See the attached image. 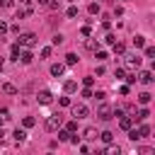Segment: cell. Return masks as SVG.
<instances>
[{"label":"cell","mask_w":155,"mask_h":155,"mask_svg":"<svg viewBox=\"0 0 155 155\" xmlns=\"http://www.w3.org/2000/svg\"><path fill=\"white\" fill-rule=\"evenodd\" d=\"M19 46H24V48H31V46H36V34H31V31H27V34H19V41H17Z\"/></svg>","instance_id":"1"},{"label":"cell","mask_w":155,"mask_h":155,"mask_svg":"<svg viewBox=\"0 0 155 155\" xmlns=\"http://www.w3.org/2000/svg\"><path fill=\"white\" fill-rule=\"evenodd\" d=\"M44 128H46V131H58V128H61V114H51V116L46 119Z\"/></svg>","instance_id":"2"},{"label":"cell","mask_w":155,"mask_h":155,"mask_svg":"<svg viewBox=\"0 0 155 155\" xmlns=\"http://www.w3.org/2000/svg\"><path fill=\"white\" fill-rule=\"evenodd\" d=\"M97 116H99V119H102V121H109V119H111V116H114V109H111V107H109V104H102V107H99V109H97Z\"/></svg>","instance_id":"3"},{"label":"cell","mask_w":155,"mask_h":155,"mask_svg":"<svg viewBox=\"0 0 155 155\" xmlns=\"http://www.w3.org/2000/svg\"><path fill=\"white\" fill-rule=\"evenodd\" d=\"M73 114H75L78 119H85V116L90 114V109H87L85 104H75V107H73Z\"/></svg>","instance_id":"4"},{"label":"cell","mask_w":155,"mask_h":155,"mask_svg":"<svg viewBox=\"0 0 155 155\" xmlns=\"http://www.w3.org/2000/svg\"><path fill=\"white\" fill-rule=\"evenodd\" d=\"M136 78H138V80H140L143 85H150V82H153V73H150V70H140V73H138Z\"/></svg>","instance_id":"5"},{"label":"cell","mask_w":155,"mask_h":155,"mask_svg":"<svg viewBox=\"0 0 155 155\" xmlns=\"http://www.w3.org/2000/svg\"><path fill=\"white\" fill-rule=\"evenodd\" d=\"M119 126H121L124 131H128V128L133 126V119H131V116H124V114H121V116H119Z\"/></svg>","instance_id":"6"},{"label":"cell","mask_w":155,"mask_h":155,"mask_svg":"<svg viewBox=\"0 0 155 155\" xmlns=\"http://www.w3.org/2000/svg\"><path fill=\"white\" fill-rule=\"evenodd\" d=\"M124 58H126V63H128L131 68H138V65H140V58H138L136 53H128V56H124Z\"/></svg>","instance_id":"7"},{"label":"cell","mask_w":155,"mask_h":155,"mask_svg":"<svg viewBox=\"0 0 155 155\" xmlns=\"http://www.w3.org/2000/svg\"><path fill=\"white\" fill-rule=\"evenodd\" d=\"M63 70H65V65H63V63H53V65H51V75H53V78H61V75H63Z\"/></svg>","instance_id":"8"},{"label":"cell","mask_w":155,"mask_h":155,"mask_svg":"<svg viewBox=\"0 0 155 155\" xmlns=\"http://www.w3.org/2000/svg\"><path fill=\"white\" fill-rule=\"evenodd\" d=\"M51 99H53V97H51L48 90H41V92H39V104H51Z\"/></svg>","instance_id":"9"},{"label":"cell","mask_w":155,"mask_h":155,"mask_svg":"<svg viewBox=\"0 0 155 155\" xmlns=\"http://www.w3.org/2000/svg\"><path fill=\"white\" fill-rule=\"evenodd\" d=\"M19 61H22L24 65H29V63L34 61V56H31V51H22V53H19Z\"/></svg>","instance_id":"10"},{"label":"cell","mask_w":155,"mask_h":155,"mask_svg":"<svg viewBox=\"0 0 155 155\" xmlns=\"http://www.w3.org/2000/svg\"><path fill=\"white\" fill-rule=\"evenodd\" d=\"M12 136H15V140H17V143H22V140H27V131H24V128H17V131H15Z\"/></svg>","instance_id":"11"},{"label":"cell","mask_w":155,"mask_h":155,"mask_svg":"<svg viewBox=\"0 0 155 155\" xmlns=\"http://www.w3.org/2000/svg\"><path fill=\"white\" fill-rule=\"evenodd\" d=\"M63 90H65V92L70 94V92H75V90H78V82H75V80H68V82L63 85Z\"/></svg>","instance_id":"12"},{"label":"cell","mask_w":155,"mask_h":155,"mask_svg":"<svg viewBox=\"0 0 155 155\" xmlns=\"http://www.w3.org/2000/svg\"><path fill=\"white\" fill-rule=\"evenodd\" d=\"M2 92H5V94H17V87H15L12 82H5V85H2Z\"/></svg>","instance_id":"13"},{"label":"cell","mask_w":155,"mask_h":155,"mask_svg":"<svg viewBox=\"0 0 155 155\" xmlns=\"http://www.w3.org/2000/svg\"><path fill=\"white\" fill-rule=\"evenodd\" d=\"M82 136H85L87 140H92V138H97V128H92V126H90V128H85V131H82Z\"/></svg>","instance_id":"14"},{"label":"cell","mask_w":155,"mask_h":155,"mask_svg":"<svg viewBox=\"0 0 155 155\" xmlns=\"http://www.w3.org/2000/svg\"><path fill=\"white\" fill-rule=\"evenodd\" d=\"M107 145H109V148L104 150L107 155H119V153H121V148H119V145H111V143H107Z\"/></svg>","instance_id":"15"},{"label":"cell","mask_w":155,"mask_h":155,"mask_svg":"<svg viewBox=\"0 0 155 155\" xmlns=\"http://www.w3.org/2000/svg\"><path fill=\"white\" fill-rule=\"evenodd\" d=\"M150 97H153L150 92H140V94H138V102H140V104H148V102H150Z\"/></svg>","instance_id":"16"},{"label":"cell","mask_w":155,"mask_h":155,"mask_svg":"<svg viewBox=\"0 0 155 155\" xmlns=\"http://www.w3.org/2000/svg\"><path fill=\"white\" fill-rule=\"evenodd\" d=\"M148 116H150V111H148V109H140V111H138L133 119H136V121H143V119H148Z\"/></svg>","instance_id":"17"},{"label":"cell","mask_w":155,"mask_h":155,"mask_svg":"<svg viewBox=\"0 0 155 155\" xmlns=\"http://www.w3.org/2000/svg\"><path fill=\"white\" fill-rule=\"evenodd\" d=\"M138 133H140V138H145V136H150V126H148V124H143V126H138Z\"/></svg>","instance_id":"18"},{"label":"cell","mask_w":155,"mask_h":155,"mask_svg":"<svg viewBox=\"0 0 155 155\" xmlns=\"http://www.w3.org/2000/svg\"><path fill=\"white\" fill-rule=\"evenodd\" d=\"M128 138H131V140H140V133H138V128H133V126H131V128H128Z\"/></svg>","instance_id":"19"},{"label":"cell","mask_w":155,"mask_h":155,"mask_svg":"<svg viewBox=\"0 0 155 155\" xmlns=\"http://www.w3.org/2000/svg\"><path fill=\"white\" fill-rule=\"evenodd\" d=\"M99 138H102L104 143H111V140H114V133H111V131H104V133H99Z\"/></svg>","instance_id":"20"},{"label":"cell","mask_w":155,"mask_h":155,"mask_svg":"<svg viewBox=\"0 0 155 155\" xmlns=\"http://www.w3.org/2000/svg\"><path fill=\"white\" fill-rule=\"evenodd\" d=\"M133 46H136V48H143V46H145V36H136V39H133Z\"/></svg>","instance_id":"21"},{"label":"cell","mask_w":155,"mask_h":155,"mask_svg":"<svg viewBox=\"0 0 155 155\" xmlns=\"http://www.w3.org/2000/svg\"><path fill=\"white\" fill-rule=\"evenodd\" d=\"M75 63H78V56L75 53H68L65 56V65H75Z\"/></svg>","instance_id":"22"},{"label":"cell","mask_w":155,"mask_h":155,"mask_svg":"<svg viewBox=\"0 0 155 155\" xmlns=\"http://www.w3.org/2000/svg\"><path fill=\"white\" fill-rule=\"evenodd\" d=\"M22 124H24V128H31V126L36 124V119H34V116H24V121H22Z\"/></svg>","instance_id":"23"},{"label":"cell","mask_w":155,"mask_h":155,"mask_svg":"<svg viewBox=\"0 0 155 155\" xmlns=\"http://www.w3.org/2000/svg\"><path fill=\"white\" fill-rule=\"evenodd\" d=\"M10 53H12V58H15V61H19V53H22V51H19V44H15Z\"/></svg>","instance_id":"24"},{"label":"cell","mask_w":155,"mask_h":155,"mask_svg":"<svg viewBox=\"0 0 155 155\" xmlns=\"http://www.w3.org/2000/svg\"><path fill=\"white\" fill-rule=\"evenodd\" d=\"M87 10H90V15H99V5H97V2H90Z\"/></svg>","instance_id":"25"},{"label":"cell","mask_w":155,"mask_h":155,"mask_svg":"<svg viewBox=\"0 0 155 155\" xmlns=\"http://www.w3.org/2000/svg\"><path fill=\"white\" fill-rule=\"evenodd\" d=\"M65 15H68V17H70V19H73V17H78V7H75V5H70V7H68V12H65Z\"/></svg>","instance_id":"26"},{"label":"cell","mask_w":155,"mask_h":155,"mask_svg":"<svg viewBox=\"0 0 155 155\" xmlns=\"http://www.w3.org/2000/svg\"><path fill=\"white\" fill-rule=\"evenodd\" d=\"M51 44H53V46H61V44H63V34H56V36L51 39Z\"/></svg>","instance_id":"27"},{"label":"cell","mask_w":155,"mask_h":155,"mask_svg":"<svg viewBox=\"0 0 155 155\" xmlns=\"http://www.w3.org/2000/svg\"><path fill=\"white\" fill-rule=\"evenodd\" d=\"M111 46H114V51H116V53H124V51H126V46H124V44H119V41H114Z\"/></svg>","instance_id":"28"},{"label":"cell","mask_w":155,"mask_h":155,"mask_svg":"<svg viewBox=\"0 0 155 155\" xmlns=\"http://www.w3.org/2000/svg\"><path fill=\"white\" fill-rule=\"evenodd\" d=\"M65 131H70V133H75V131H78V121H68V126H65Z\"/></svg>","instance_id":"29"},{"label":"cell","mask_w":155,"mask_h":155,"mask_svg":"<svg viewBox=\"0 0 155 155\" xmlns=\"http://www.w3.org/2000/svg\"><path fill=\"white\" fill-rule=\"evenodd\" d=\"M145 58H155V48L153 46H145Z\"/></svg>","instance_id":"30"},{"label":"cell","mask_w":155,"mask_h":155,"mask_svg":"<svg viewBox=\"0 0 155 155\" xmlns=\"http://www.w3.org/2000/svg\"><path fill=\"white\" fill-rule=\"evenodd\" d=\"M58 138H61V140H68V138H70V131H61V128H58Z\"/></svg>","instance_id":"31"},{"label":"cell","mask_w":155,"mask_h":155,"mask_svg":"<svg viewBox=\"0 0 155 155\" xmlns=\"http://www.w3.org/2000/svg\"><path fill=\"white\" fill-rule=\"evenodd\" d=\"M48 56H51V46H44L41 48V58H48Z\"/></svg>","instance_id":"32"},{"label":"cell","mask_w":155,"mask_h":155,"mask_svg":"<svg viewBox=\"0 0 155 155\" xmlns=\"http://www.w3.org/2000/svg\"><path fill=\"white\" fill-rule=\"evenodd\" d=\"M82 82H85V87H92V82H94V78H92V75H87V78H82Z\"/></svg>","instance_id":"33"},{"label":"cell","mask_w":155,"mask_h":155,"mask_svg":"<svg viewBox=\"0 0 155 155\" xmlns=\"http://www.w3.org/2000/svg\"><path fill=\"white\" fill-rule=\"evenodd\" d=\"M124 78H126V82H128V85H133V82H136V80H138V78H136V75H133V73H131V75H124Z\"/></svg>","instance_id":"34"},{"label":"cell","mask_w":155,"mask_h":155,"mask_svg":"<svg viewBox=\"0 0 155 155\" xmlns=\"http://www.w3.org/2000/svg\"><path fill=\"white\" fill-rule=\"evenodd\" d=\"M15 0H0V7H12Z\"/></svg>","instance_id":"35"},{"label":"cell","mask_w":155,"mask_h":155,"mask_svg":"<svg viewBox=\"0 0 155 155\" xmlns=\"http://www.w3.org/2000/svg\"><path fill=\"white\" fill-rule=\"evenodd\" d=\"M104 41H107V44H114V41H116V36H114V34H107V36H104Z\"/></svg>","instance_id":"36"},{"label":"cell","mask_w":155,"mask_h":155,"mask_svg":"<svg viewBox=\"0 0 155 155\" xmlns=\"http://www.w3.org/2000/svg\"><path fill=\"white\" fill-rule=\"evenodd\" d=\"M114 75H116V78H124V75H126V70H124V68H116V70H114Z\"/></svg>","instance_id":"37"},{"label":"cell","mask_w":155,"mask_h":155,"mask_svg":"<svg viewBox=\"0 0 155 155\" xmlns=\"http://www.w3.org/2000/svg\"><path fill=\"white\" fill-rule=\"evenodd\" d=\"M61 107H70V97H61Z\"/></svg>","instance_id":"38"},{"label":"cell","mask_w":155,"mask_h":155,"mask_svg":"<svg viewBox=\"0 0 155 155\" xmlns=\"http://www.w3.org/2000/svg\"><path fill=\"white\" fill-rule=\"evenodd\" d=\"M7 29H10V27H7V22H2V19H0V34H5Z\"/></svg>","instance_id":"39"},{"label":"cell","mask_w":155,"mask_h":155,"mask_svg":"<svg viewBox=\"0 0 155 155\" xmlns=\"http://www.w3.org/2000/svg\"><path fill=\"white\" fill-rule=\"evenodd\" d=\"M80 31H82V36H90V34H92V29H90V27H82Z\"/></svg>","instance_id":"40"},{"label":"cell","mask_w":155,"mask_h":155,"mask_svg":"<svg viewBox=\"0 0 155 155\" xmlns=\"http://www.w3.org/2000/svg\"><path fill=\"white\" fill-rule=\"evenodd\" d=\"M107 58V51H97V61H104Z\"/></svg>","instance_id":"41"},{"label":"cell","mask_w":155,"mask_h":155,"mask_svg":"<svg viewBox=\"0 0 155 155\" xmlns=\"http://www.w3.org/2000/svg\"><path fill=\"white\" fill-rule=\"evenodd\" d=\"M92 97H94V99H99V102H104V97H107V94H104V92H97V94H92Z\"/></svg>","instance_id":"42"},{"label":"cell","mask_w":155,"mask_h":155,"mask_svg":"<svg viewBox=\"0 0 155 155\" xmlns=\"http://www.w3.org/2000/svg\"><path fill=\"white\" fill-rule=\"evenodd\" d=\"M140 155H153V148H140Z\"/></svg>","instance_id":"43"},{"label":"cell","mask_w":155,"mask_h":155,"mask_svg":"<svg viewBox=\"0 0 155 155\" xmlns=\"http://www.w3.org/2000/svg\"><path fill=\"white\" fill-rule=\"evenodd\" d=\"M2 136H5V131H2V128H0V140H2Z\"/></svg>","instance_id":"44"},{"label":"cell","mask_w":155,"mask_h":155,"mask_svg":"<svg viewBox=\"0 0 155 155\" xmlns=\"http://www.w3.org/2000/svg\"><path fill=\"white\" fill-rule=\"evenodd\" d=\"M0 73H2V58H0Z\"/></svg>","instance_id":"45"},{"label":"cell","mask_w":155,"mask_h":155,"mask_svg":"<svg viewBox=\"0 0 155 155\" xmlns=\"http://www.w3.org/2000/svg\"><path fill=\"white\" fill-rule=\"evenodd\" d=\"M19 2H27V0H19Z\"/></svg>","instance_id":"46"},{"label":"cell","mask_w":155,"mask_h":155,"mask_svg":"<svg viewBox=\"0 0 155 155\" xmlns=\"http://www.w3.org/2000/svg\"><path fill=\"white\" fill-rule=\"evenodd\" d=\"M0 121H2V116H0Z\"/></svg>","instance_id":"47"}]
</instances>
